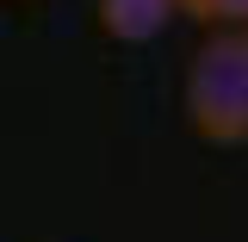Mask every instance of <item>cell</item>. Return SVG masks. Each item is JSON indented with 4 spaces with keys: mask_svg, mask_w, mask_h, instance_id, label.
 I'll list each match as a JSON object with an SVG mask.
<instances>
[{
    "mask_svg": "<svg viewBox=\"0 0 248 242\" xmlns=\"http://www.w3.org/2000/svg\"><path fill=\"white\" fill-rule=\"evenodd\" d=\"M99 31L118 37V44H149L168 31V19L180 13V0H93Z\"/></svg>",
    "mask_w": 248,
    "mask_h": 242,
    "instance_id": "cell-2",
    "label": "cell"
},
{
    "mask_svg": "<svg viewBox=\"0 0 248 242\" xmlns=\"http://www.w3.org/2000/svg\"><path fill=\"white\" fill-rule=\"evenodd\" d=\"M186 19H199L205 31H223V25H248V0H180Z\"/></svg>",
    "mask_w": 248,
    "mask_h": 242,
    "instance_id": "cell-3",
    "label": "cell"
},
{
    "mask_svg": "<svg viewBox=\"0 0 248 242\" xmlns=\"http://www.w3.org/2000/svg\"><path fill=\"white\" fill-rule=\"evenodd\" d=\"M180 106L211 149L248 143V25H223L192 50Z\"/></svg>",
    "mask_w": 248,
    "mask_h": 242,
    "instance_id": "cell-1",
    "label": "cell"
}]
</instances>
